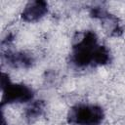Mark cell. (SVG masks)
Segmentation results:
<instances>
[{
	"instance_id": "obj_1",
	"label": "cell",
	"mask_w": 125,
	"mask_h": 125,
	"mask_svg": "<svg viewBox=\"0 0 125 125\" xmlns=\"http://www.w3.org/2000/svg\"><path fill=\"white\" fill-rule=\"evenodd\" d=\"M70 61L77 67L104 65L109 62L110 55L105 46L98 44L97 35L87 30L75 34Z\"/></svg>"
},
{
	"instance_id": "obj_2",
	"label": "cell",
	"mask_w": 125,
	"mask_h": 125,
	"mask_svg": "<svg viewBox=\"0 0 125 125\" xmlns=\"http://www.w3.org/2000/svg\"><path fill=\"white\" fill-rule=\"evenodd\" d=\"M104 113L96 104H76L67 113V122L72 125H97L104 119Z\"/></svg>"
},
{
	"instance_id": "obj_3",
	"label": "cell",
	"mask_w": 125,
	"mask_h": 125,
	"mask_svg": "<svg viewBox=\"0 0 125 125\" xmlns=\"http://www.w3.org/2000/svg\"><path fill=\"white\" fill-rule=\"evenodd\" d=\"M1 88H2V101L1 105L14 103H25L33 99V91L23 84L11 83L9 76L6 73L1 75Z\"/></svg>"
},
{
	"instance_id": "obj_4",
	"label": "cell",
	"mask_w": 125,
	"mask_h": 125,
	"mask_svg": "<svg viewBox=\"0 0 125 125\" xmlns=\"http://www.w3.org/2000/svg\"><path fill=\"white\" fill-rule=\"evenodd\" d=\"M91 17L101 21L105 32L110 36H120L123 33V27L117 17L108 13L105 8L94 6L90 10Z\"/></svg>"
},
{
	"instance_id": "obj_5",
	"label": "cell",
	"mask_w": 125,
	"mask_h": 125,
	"mask_svg": "<svg viewBox=\"0 0 125 125\" xmlns=\"http://www.w3.org/2000/svg\"><path fill=\"white\" fill-rule=\"evenodd\" d=\"M48 12V4L45 1L37 0L28 2L21 12V19L24 21H36Z\"/></svg>"
},
{
	"instance_id": "obj_6",
	"label": "cell",
	"mask_w": 125,
	"mask_h": 125,
	"mask_svg": "<svg viewBox=\"0 0 125 125\" xmlns=\"http://www.w3.org/2000/svg\"><path fill=\"white\" fill-rule=\"evenodd\" d=\"M4 61L11 66L17 68H28L33 64V58L25 52L7 51L3 55Z\"/></svg>"
},
{
	"instance_id": "obj_7",
	"label": "cell",
	"mask_w": 125,
	"mask_h": 125,
	"mask_svg": "<svg viewBox=\"0 0 125 125\" xmlns=\"http://www.w3.org/2000/svg\"><path fill=\"white\" fill-rule=\"evenodd\" d=\"M44 106H45V103L44 101H35L33 102L28 107H26V110L24 112V117L25 120L28 123H32L34 122L42 113L44 110Z\"/></svg>"
}]
</instances>
